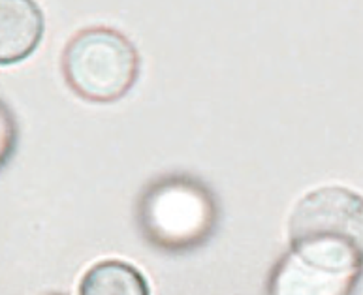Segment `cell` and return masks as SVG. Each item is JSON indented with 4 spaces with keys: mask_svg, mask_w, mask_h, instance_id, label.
I'll use <instances>...</instances> for the list:
<instances>
[{
    "mask_svg": "<svg viewBox=\"0 0 363 295\" xmlns=\"http://www.w3.org/2000/svg\"><path fill=\"white\" fill-rule=\"evenodd\" d=\"M17 143V123L10 108L0 100V167L10 160Z\"/></svg>",
    "mask_w": 363,
    "mask_h": 295,
    "instance_id": "52a82bcc",
    "label": "cell"
},
{
    "mask_svg": "<svg viewBox=\"0 0 363 295\" xmlns=\"http://www.w3.org/2000/svg\"><path fill=\"white\" fill-rule=\"evenodd\" d=\"M62 72L72 91L89 102H115L136 83L140 57L117 30L85 28L66 45Z\"/></svg>",
    "mask_w": 363,
    "mask_h": 295,
    "instance_id": "3957f363",
    "label": "cell"
},
{
    "mask_svg": "<svg viewBox=\"0 0 363 295\" xmlns=\"http://www.w3.org/2000/svg\"><path fill=\"white\" fill-rule=\"evenodd\" d=\"M79 295H151L145 277L121 260L94 263L83 274Z\"/></svg>",
    "mask_w": 363,
    "mask_h": 295,
    "instance_id": "8992f818",
    "label": "cell"
},
{
    "mask_svg": "<svg viewBox=\"0 0 363 295\" xmlns=\"http://www.w3.org/2000/svg\"><path fill=\"white\" fill-rule=\"evenodd\" d=\"M290 252L337 273H363V198L345 187H322L290 216Z\"/></svg>",
    "mask_w": 363,
    "mask_h": 295,
    "instance_id": "6da1fadb",
    "label": "cell"
},
{
    "mask_svg": "<svg viewBox=\"0 0 363 295\" xmlns=\"http://www.w3.org/2000/svg\"><path fill=\"white\" fill-rule=\"evenodd\" d=\"M44 36V13L30 0H0V66L34 53Z\"/></svg>",
    "mask_w": 363,
    "mask_h": 295,
    "instance_id": "5b68a950",
    "label": "cell"
},
{
    "mask_svg": "<svg viewBox=\"0 0 363 295\" xmlns=\"http://www.w3.org/2000/svg\"><path fill=\"white\" fill-rule=\"evenodd\" d=\"M359 277L318 267L288 252L273 267L267 295H350Z\"/></svg>",
    "mask_w": 363,
    "mask_h": 295,
    "instance_id": "277c9868",
    "label": "cell"
},
{
    "mask_svg": "<svg viewBox=\"0 0 363 295\" xmlns=\"http://www.w3.org/2000/svg\"><path fill=\"white\" fill-rule=\"evenodd\" d=\"M217 199L189 175H169L147 188L138 207L143 235L164 250H189L206 241L217 226Z\"/></svg>",
    "mask_w": 363,
    "mask_h": 295,
    "instance_id": "7a4b0ae2",
    "label": "cell"
}]
</instances>
